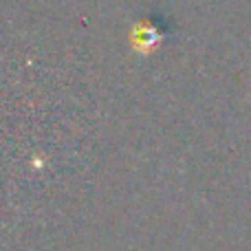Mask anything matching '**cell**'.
<instances>
[{
	"instance_id": "6da1fadb",
	"label": "cell",
	"mask_w": 251,
	"mask_h": 251,
	"mask_svg": "<svg viewBox=\"0 0 251 251\" xmlns=\"http://www.w3.org/2000/svg\"><path fill=\"white\" fill-rule=\"evenodd\" d=\"M159 40V31L154 29V26H137V31H134V44H137L139 49H148L152 47V44Z\"/></svg>"
}]
</instances>
